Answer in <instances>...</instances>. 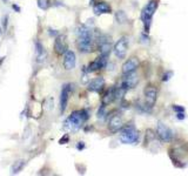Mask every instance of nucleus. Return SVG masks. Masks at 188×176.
Masks as SVG:
<instances>
[{"label": "nucleus", "instance_id": "f8f14e48", "mask_svg": "<svg viewBox=\"0 0 188 176\" xmlns=\"http://www.w3.org/2000/svg\"><path fill=\"white\" fill-rule=\"evenodd\" d=\"M70 85H64V87L61 89V94H60V111L64 113L66 111V107L68 103V98H70Z\"/></svg>", "mask_w": 188, "mask_h": 176}, {"label": "nucleus", "instance_id": "4468645a", "mask_svg": "<svg viewBox=\"0 0 188 176\" xmlns=\"http://www.w3.org/2000/svg\"><path fill=\"white\" fill-rule=\"evenodd\" d=\"M106 65H107V57L106 55H101L98 59H95L94 61H92L89 66H88V72H95V70H99L105 68Z\"/></svg>", "mask_w": 188, "mask_h": 176}, {"label": "nucleus", "instance_id": "f3484780", "mask_svg": "<svg viewBox=\"0 0 188 176\" xmlns=\"http://www.w3.org/2000/svg\"><path fill=\"white\" fill-rule=\"evenodd\" d=\"M94 12L98 15H100V14H108V13L112 12V8L107 2L101 1V2H98L96 5L94 6Z\"/></svg>", "mask_w": 188, "mask_h": 176}, {"label": "nucleus", "instance_id": "9b49d317", "mask_svg": "<svg viewBox=\"0 0 188 176\" xmlns=\"http://www.w3.org/2000/svg\"><path fill=\"white\" fill-rule=\"evenodd\" d=\"M123 127L122 119L119 114H114L113 116L109 119L108 121V129L111 130L112 133H117L119 130H121Z\"/></svg>", "mask_w": 188, "mask_h": 176}, {"label": "nucleus", "instance_id": "423d86ee", "mask_svg": "<svg viewBox=\"0 0 188 176\" xmlns=\"http://www.w3.org/2000/svg\"><path fill=\"white\" fill-rule=\"evenodd\" d=\"M156 99H158V89H156V87L153 86V85H148L145 88V102H146V106L149 109L152 107H154L155 102H156Z\"/></svg>", "mask_w": 188, "mask_h": 176}, {"label": "nucleus", "instance_id": "0eeeda50", "mask_svg": "<svg viewBox=\"0 0 188 176\" xmlns=\"http://www.w3.org/2000/svg\"><path fill=\"white\" fill-rule=\"evenodd\" d=\"M156 135L162 142H170L173 140V132L164 123L159 122L156 126Z\"/></svg>", "mask_w": 188, "mask_h": 176}, {"label": "nucleus", "instance_id": "6e6552de", "mask_svg": "<svg viewBox=\"0 0 188 176\" xmlns=\"http://www.w3.org/2000/svg\"><path fill=\"white\" fill-rule=\"evenodd\" d=\"M138 83H139V78L135 74V72H132V73H129V74H123L121 87H122L125 90L133 89V88L136 87Z\"/></svg>", "mask_w": 188, "mask_h": 176}, {"label": "nucleus", "instance_id": "c85d7f7f", "mask_svg": "<svg viewBox=\"0 0 188 176\" xmlns=\"http://www.w3.org/2000/svg\"><path fill=\"white\" fill-rule=\"evenodd\" d=\"M12 7H13V10H14L15 12H18V13L21 11V10H20V7H19L18 5H15V4H14V5H12Z\"/></svg>", "mask_w": 188, "mask_h": 176}, {"label": "nucleus", "instance_id": "393cba45", "mask_svg": "<svg viewBox=\"0 0 188 176\" xmlns=\"http://www.w3.org/2000/svg\"><path fill=\"white\" fill-rule=\"evenodd\" d=\"M173 111H176V113H179V111H185V108L182 107V106H177V105H174L173 107Z\"/></svg>", "mask_w": 188, "mask_h": 176}, {"label": "nucleus", "instance_id": "2eb2a0df", "mask_svg": "<svg viewBox=\"0 0 188 176\" xmlns=\"http://www.w3.org/2000/svg\"><path fill=\"white\" fill-rule=\"evenodd\" d=\"M76 64V58L74 52L72 51H66V53L64 54V67L65 69L72 70L75 67Z\"/></svg>", "mask_w": 188, "mask_h": 176}, {"label": "nucleus", "instance_id": "5701e85b", "mask_svg": "<svg viewBox=\"0 0 188 176\" xmlns=\"http://www.w3.org/2000/svg\"><path fill=\"white\" fill-rule=\"evenodd\" d=\"M172 76H173V72H170V70L169 72H166L164 75H162V78H161V80L166 82V81H168Z\"/></svg>", "mask_w": 188, "mask_h": 176}, {"label": "nucleus", "instance_id": "aec40b11", "mask_svg": "<svg viewBox=\"0 0 188 176\" xmlns=\"http://www.w3.org/2000/svg\"><path fill=\"white\" fill-rule=\"evenodd\" d=\"M115 20L118 21V23L122 25V23H127L128 18H127V14H126L123 11H118V12H115Z\"/></svg>", "mask_w": 188, "mask_h": 176}, {"label": "nucleus", "instance_id": "412c9836", "mask_svg": "<svg viewBox=\"0 0 188 176\" xmlns=\"http://www.w3.org/2000/svg\"><path fill=\"white\" fill-rule=\"evenodd\" d=\"M24 166H25V162H24L23 160L17 161L15 163L13 164V167H12V171H13V174H18V173L24 168Z\"/></svg>", "mask_w": 188, "mask_h": 176}, {"label": "nucleus", "instance_id": "4be33fe9", "mask_svg": "<svg viewBox=\"0 0 188 176\" xmlns=\"http://www.w3.org/2000/svg\"><path fill=\"white\" fill-rule=\"evenodd\" d=\"M49 6V0H38V7L41 10H47Z\"/></svg>", "mask_w": 188, "mask_h": 176}, {"label": "nucleus", "instance_id": "1a4fd4ad", "mask_svg": "<svg viewBox=\"0 0 188 176\" xmlns=\"http://www.w3.org/2000/svg\"><path fill=\"white\" fill-rule=\"evenodd\" d=\"M96 44H98V48H99L100 51V54L108 57V54H109L112 49L109 38H107L106 35H100L99 38H98V40H96Z\"/></svg>", "mask_w": 188, "mask_h": 176}, {"label": "nucleus", "instance_id": "39448f33", "mask_svg": "<svg viewBox=\"0 0 188 176\" xmlns=\"http://www.w3.org/2000/svg\"><path fill=\"white\" fill-rule=\"evenodd\" d=\"M128 49V39L126 36L120 38L114 45V54L118 59H125Z\"/></svg>", "mask_w": 188, "mask_h": 176}, {"label": "nucleus", "instance_id": "6ab92c4d", "mask_svg": "<svg viewBox=\"0 0 188 176\" xmlns=\"http://www.w3.org/2000/svg\"><path fill=\"white\" fill-rule=\"evenodd\" d=\"M115 100V88H111L108 89V92L105 94L104 99H102V105H109L111 102H113Z\"/></svg>", "mask_w": 188, "mask_h": 176}, {"label": "nucleus", "instance_id": "7ed1b4c3", "mask_svg": "<svg viewBox=\"0 0 188 176\" xmlns=\"http://www.w3.org/2000/svg\"><path fill=\"white\" fill-rule=\"evenodd\" d=\"M156 8H158V2L155 0H152L141 11V21L143 23V27H145V32L146 33H149L153 15H154V13L156 11Z\"/></svg>", "mask_w": 188, "mask_h": 176}, {"label": "nucleus", "instance_id": "f257e3e1", "mask_svg": "<svg viewBox=\"0 0 188 176\" xmlns=\"http://www.w3.org/2000/svg\"><path fill=\"white\" fill-rule=\"evenodd\" d=\"M76 46L79 51L82 53H88L93 51L94 40L93 34L91 29L86 26H80L78 28V40H76Z\"/></svg>", "mask_w": 188, "mask_h": 176}, {"label": "nucleus", "instance_id": "f03ea898", "mask_svg": "<svg viewBox=\"0 0 188 176\" xmlns=\"http://www.w3.org/2000/svg\"><path fill=\"white\" fill-rule=\"evenodd\" d=\"M88 111L81 109V111H73L70 116L66 119L65 121V129H67L68 132H76L81 128L82 123L87 121L89 115Z\"/></svg>", "mask_w": 188, "mask_h": 176}, {"label": "nucleus", "instance_id": "a211bd4d", "mask_svg": "<svg viewBox=\"0 0 188 176\" xmlns=\"http://www.w3.org/2000/svg\"><path fill=\"white\" fill-rule=\"evenodd\" d=\"M35 52H36V62L42 64L45 61V59L47 58V53L44 49V47L41 45V42L36 41L35 42Z\"/></svg>", "mask_w": 188, "mask_h": 176}, {"label": "nucleus", "instance_id": "dca6fc26", "mask_svg": "<svg viewBox=\"0 0 188 176\" xmlns=\"http://www.w3.org/2000/svg\"><path fill=\"white\" fill-rule=\"evenodd\" d=\"M104 87H105V79L101 76L95 78L93 81H91V83L88 85V89L92 92H100Z\"/></svg>", "mask_w": 188, "mask_h": 176}, {"label": "nucleus", "instance_id": "a878e982", "mask_svg": "<svg viewBox=\"0 0 188 176\" xmlns=\"http://www.w3.org/2000/svg\"><path fill=\"white\" fill-rule=\"evenodd\" d=\"M176 117L179 119V120H183L185 119V111H179V113H176Z\"/></svg>", "mask_w": 188, "mask_h": 176}, {"label": "nucleus", "instance_id": "bb28decb", "mask_svg": "<svg viewBox=\"0 0 188 176\" xmlns=\"http://www.w3.org/2000/svg\"><path fill=\"white\" fill-rule=\"evenodd\" d=\"M83 148H85V143H83V142H79V143L76 145V149H78V150H82Z\"/></svg>", "mask_w": 188, "mask_h": 176}, {"label": "nucleus", "instance_id": "b1692460", "mask_svg": "<svg viewBox=\"0 0 188 176\" xmlns=\"http://www.w3.org/2000/svg\"><path fill=\"white\" fill-rule=\"evenodd\" d=\"M70 141V136H68V134H65L60 140H59V145H65V143H67Z\"/></svg>", "mask_w": 188, "mask_h": 176}, {"label": "nucleus", "instance_id": "ddd939ff", "mask_svg": "<svg viewBox=\"0 0 188 176\" xmlns=\"http://www.w3.org/2000/svg\"><path fill=\"white\" fill-rule=\"evenodd\" d=\"M140 61L139 59L133 57V58H129L127 61H125V64L122 65V73L123 74H129L132 72H135L136 68L139 67Z\"/></svg>", "mask_w": 188, "mask_h": 176}, {"label": "nucleus", "instance_id": "c756f323", "mask_svg": "<svg viewBox=\"0 0 188 176\" xmlns=\"http://www.w3.org/2000/svg\"><path fill=\"white\" fill-rule=\"evenodd\" d=\"M1 35H2V29L0 28V36H1Z\"/></svg>", "mask_w": 188, "mask_h": 176}, {"label": "nucleus", "instance_id": "cd10ccee", "mask_svg": "<svg viewBox=\"0 0 188 176\" xmlns=\"http://www.w3.org/2000/svg\"><path fill=\"white\" fill-rule=\"evenodd\" d=\"M7 23H8V17L7 15H5V18H4V28H7Z\"/></svg>", "mask_w": 188, "mask_h": 176}, {"label": "nucleus", "instance_id": "20e7f679", "mask_svg": "<svg viewBox=\"0 0 188 176\" xmlns=\"http://www.w3.org/2000/svg\"><path fill=\"white\" fill-rule=\"evenodd\" d=\"M140 140V133L136 130L134 126L128 124L122 127L121 134H120V141L125 145H136Z\"/></svg>", "mask_w": 188, "mask_h": 176}, {"label": "nucleus", "instance_id": "9d476101", "mask_svg": "<svg viewBox=\"0 0 188 176\" xmlns=\"http://www.w3.org/2000/svg\"><path fill=\"white\" fill-rule=\"evenodd\" d=\"M67 49V42H66V35L60 34L55 38V41H54V52L61 55V54H65Z\"/></svg>", "mask_w": 188, "mask_h": 176}, {"label": "nucleus", "instance_id": "7c9ffc66", "mask_svg": "<svg viewBox=\"0 0 188 176\" xmlns=\"http://www.w3.org/2000/svg\"><path fill=\"white\" fill-rule=\"evenodd\" d=\"M2 1H4V2H5V4H6V2H7V1H8V0H2Z\"/></svg>", "mask_w": 188, "mask_h": 176}]
</instances>
